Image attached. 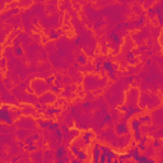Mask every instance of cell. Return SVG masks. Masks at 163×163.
Instances as JSON below:
<instances>
[{
  "label": "cell",
  "mask_w": 163,
  "mask_h": 163,
  "mask_svg": "<svg viewBox=\"0 0 163 163\" xmlns=\"http://www.w3.org/2000/svg\"><path fill=\"white\" fill-rule=\"evenodd\" d=\"M0 120H1V121H5V122H8V124L12 122V116H10V112H9L8 107L0 108Z\"/></svg>",
  "instance_id": "1"
},
{
  "label": "cell",
  "mask_w": 163,
  "mask_h": 163,
  "mask_svg": "<svg viewBox=\"0 0 163 163\" xmlns=\"http://www.w3.org/2000/svg\"><path fill=\"white\" fill-rule=\"evenodd\" d=\"M116 133L119 134V135H126V134L129 133V129H127V126L125 125V124H117L116 125Z\"/></svg>",
  "instance_id": "2"
},
{
  "label": "cell",
  "mask_w": 163,
  "mask_h": 163,
  "mask_svg": "<svg viewBox=\"0 0 163 163\" xmlns=\"http://www.w3.org/2000/svg\"><path fill=\"white\" fill-rule=\"evenodd\" d=\"M131 127L134 129V131H135V139L136 140H140V131H139V126H140V122L139 120H131Z\"/></svg>",
  "instance_id": "3"
},
{
  "label": "cell",
  "mask_w": 163,
  "mask_h": 163,
  "mask_svg": "<svg viewBox=\"0 0 163 163\" xmlns=\"http://www.w3.org/2000/svg\"><path fill=\"white\" fill-rule=\"evenodd\" d=\"M55 101V96L51 93H46L42 97H40V102L41 103H48V102H54Z\"/></svg>",
  "instance_id": "4"
},
{
  "label": "cell",
  "mask_w": 163,
  "mask_h": 163,
  "mask_svg": "<svg viewBox=\"0 0 163 163\" xmlns=\"http://www.w3.org/2000/svg\"><path fill=\"white\" fill-rule=\"evenodd\" d=\"M66 154V150H65V148L64 147H59L58 148V150H56V159H61Z\"/></svg>",
  "instance_id": "5"
},
{
  "label": "cell",
  "mask_w": 163,
  "mask_h": 163,
  "mask_svg": "<svg viewBox=\"0 0 163 163\" xmlns=\"http://www.w3.org/2000/svg\"><path fill=\"white\" fill-rule=\"evenodd\" d=\"M75 155L78 157V159H79V161H82V162L87 159V153H86L84 150H80V149H79V150H78V153H77Z\"/></svg>",
  "instance_id": "6"
},
{
  "label": "cell",
  "mask_w": 163,
  "mask_h": 163,
  "mask_svg": "<svg viewBox=\"0 0 163 163\" xmlns=\"http://www.w3.org/2000/svg\"><path fill=\"white\" fill-rule=\"evenodd\" d=\"M102 68L105 70H107V71H114L112 70V64H111V61H105L103 65H102Z\"/></svg>",
  "instance_id": "7"
},
{
  "label": "cell",
  "mask_w": 163,
  "mask_h": 163,
  "mask_svg": "<svg viewBox=\"0 0 163 163\" xmlns=\"http://www.w3.org/2000/svg\"><path fill=\"white\" fill-rule=\"evenodd\" d=\"M52 124V121H43V120H38V125L41 127H48Z\"/></svg>",
  "instance_id": "8"
},
{
  "label": "cell",
  "mask_w": 163,
  "mask_h": 163,
  "mask_svg": "<svg viewBox=\"0 0 163 163\" xmlns=\"http://www.w3.org/2000/svg\"><path fill=\"white\" fill-rule=\"evenodd\" d=\"M78 63H79V64H86L87 63L86 55H79V56H78Z\"/></svg>",
  "instance_id": "9"
},
{
  "label": "cell",
  "mask_w": 163,
  "mask_h": 163,
  "mask_svg": "<svg viewBox=\"0 0 163 163\" xmlns=\"http://www.w3.org/2000/svg\"><path fill=\"white\" fill-rule=\"evenodd\" d=\"M148 14H149V18H154V17H155V10H154V8H149V9H148Z\"/></svg>",
  "instance_id": "10"
},
{
  "label": "cell",
  "mask_w": 163,
  "mask_h": 163,
  "mask_svg": "<svg viewBox=\"0 0 163 163\" xmlns=\"http://www.w3.org/2000/svg\"><path fill=\"white\" fill-rule=\"evenodd\" d=\"M106 159H107V157H106V154L101 153V155H99V159H98V163H106Z\"/></svg>",
  "instance_id": "11"
},
{
  "label": "cell",
  "mask_w": 163,
  "mask_h": 163,
  "mask_svg": "<svg viewBox=\"0 0 163 163\" xmlns=\"http://www.w3.org/2000/svg\"><path fill=\"white\" fill-rule=\"evenodd\" d=\"M60 125H59V124H56V122H52L51 124V125H50L48 126V129H50V130H56V129H58Z\"/></svg>",
  "instance_id": "12"
},
{
  "label": "cell",
  "mask_w": 163,
  "mask_h": 163,
  "mask_svg": "<svg viewBox=\"0 0 163 163\" xmlns=\"http://www.w3.org/2000/svg\"><path fill=\"white\" fill-rule=\"evenodd\" d=\"M15 55H17V56L23 55V50H22L20 47H15Z\"/></svg>",
  "instance_id": "13"
},
{
  "label": "cell",
  "mask_w": 163,
  "mask_h": 163,
  "mask_svg": "<svg viewBox=\"0 0 163 163\" xmlns=\"http://www.w3.org/2000/svg\"><path fill=\"white\" fill-rule=\"evenodd\" d=\"M26 143H27L28 145H33V143H35V139H33L32 136H31V138H27V139H26Z\"/></svg>",
  "instance_id": "14"
},
{
  "label": "cell",
  "mask_w": 163,
  "mask_h": 163,
  "mask_svg": "<svg viewBox=\"0 0 163 163\" xmlns=\"http://www.w3.org/2000/svg\"><path fill=\"white\" fill-rule=\"evenodd\" d=\"M54 80H55V77H48L47 79H46V84H48V86L51 84V86H52V82Z\"/></svg>",
  "instance_id": "15"
},
{
  "label": "cell",
  "mask_w": 163,
  "mask_h": 163,
  "mask_svg": "<svg viewBox=\"0 0 163 163\" xmlns=\"http://www.w3.org/2000/svg\"><path fill=\"white\" fill-rule=\"evenodd\" d=\"M55 133H56V136H58L59 139H61V138H63V133H61V130H59V129H56V130H55Z\"/></svg>",
  "instance_id": "16"
},
{
  "label": "cell",
  "mask_w": 163,
  "mask_h": 163,
  "mask_svg": "<svg viewBox=\"0 0 163 163\" xmlns=\"http://www.w3.org/2000/svg\"><path fill=\"white\" fill-rule=\"evenodd\" d=\"M50 89H51V91H54L55 93H59V92H60L59 87H52V86H51V87H50Z\"/></svg>",
  "instance_id": "17"
},
{
  "label": "cell",
  "mask_w": 163,
  "mask_h": 163,
  "mask_svg": "<svg viewBox=\"0 0 163 163\" xmlns=\"http://www.w3.org/2000/svg\"><path fill=\"white\" fill-rule=\"evenodd\" d=\"M27 149H28V150H36V149H37V147H36V145H28Z\"/></svg>",
  "instance_id": "18"
},
{
  "label": "cell",
  "mask_w": 163,
  "mask_h": 163,
  "mask_svg": "<svg viewBox=\"0 0 163 163\" xmlns=\"http://www.w3.org/2000/svg\"><path fill=\"white\" fill-rule=\"evenodd\" d=\"M153 145H154V147H159V145H161L159 140H158V139H155V140H154V143H153Z\"/></svg>",
  "instance_id": "19"
},
{
  "label": "cell",
  "mask_w": 163,
  "mask_h": 163,
  "mask_svg": "<svg viewBox=\"0 0 163 163\" xmlns=\"http://www.w3.org/2000/svg\"><path fill=\"white\" fill-rule=\"evenodd\" d=\"M56 37H58V33H56V32H52L51 35H50V38H52V40H54V38H56Z\"/></svg>",
  "instance_id": "20"
},
{
  "label": "cell",
  "mask_w": 163,
  "mask_h": 163,
  "mask_svg": "<svg viewBox=\"0 0 163 163\" xmlns=\"http://www.w3.org/2000/svg\"><path fill=\"white\" fill-rule=\"evenodd\" d=\"M18 45H19V40H18V38H15V40H14V46L18 47Z\"/></svg>",
  "instance_id": "21"
},
{
  "label": "cell",
  "mask_w": 163,
  "mask_h": 163,
  "mask_svg": "<svg viewBox=\"0 0 163 163\" xmlns=\"http://www.w3.org/2000/svg\"><path fill=\"white\" fill-rule=\"evenodd\" d=\"M71 163H82V161H79V159H74Z\"/></svg>",
  "instance_id": "22"
},
{
  "label": "cell",
  "mask_w": 163,
  "mask_h": 163,
  "mask_svg": "<svg viewBox=\"0 0 163 163\" xmlns=\"http://www.w3.org/2000/svg\"><path fill=\"white\" fill-rule=\"evenodd\" d=\"M0 65H1V66H4V65H5V60H1V63H0Z\"/></svg>",
  "instance_id": "23"
},
{
  "label": "cell",
  "mask_w": 163,
  "mask_h": 163,
  "mask_svg": "<svg viewBox=\"0 0 163 163\" xmlns=\"http://www.w3.org/2000/svg\"><path fill=\"white\" fill-rule=\"evenodd\" d=\"M112 163H120V161H119V159H115V161L112 162Z\"/></svg>",
  "instance_id": "24"
}]
</instances>
